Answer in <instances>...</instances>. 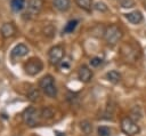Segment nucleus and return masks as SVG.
Returning <instances> with one entry per match:
<instances>
[{"label": "nucleus", "instance_id": "2", "mask_svg": "<svg viewBox=\"0 0 146 136\" xmlns=\"http://www.w3.org/2000/svg\"><path fill=\"white\" fill-rule=\"evenodd\" d=\"M123 37V32L122 30L115 25V24H111L108 26H106V29L104 30V38L105 41L107 42V45L110 46H114L116 45Z\"/></svg>", "mask_w": 146, "mask_h": 136}, {"label": "nucleus", "instance_id": "20", "mask_svg": "<svg viewBox=\"0 0 146 136\" xmlns=\"http://www.w3.org/2000/svg\"><path fill=\"white\" fill-rule=\"evenodd\" d=\"M98 135L99 136H110L111 135V128L106 126H100L98 128Z\"/></svg>", "mask_w": 146, "mask_h": 136}, {"label": "nucleus", "instance_id": "6", "mask_svg": "<svg viewBox=\"0 0 146 136\" xmlns=\"http://www.w3.org/2000/svg\"><path fill=\"white\" fill-rule=\"evenodd\" d=\"M48 58L51 65H58L64 58V48L59 45L51 47L48 51Z\"/></svg>", "mask_w": 146, "mask_h": 136}, {"label": "nucleus", "instance_id": "13", "mask_svg": "<svg viewBox=\"0 0 146 136\" xmlns=\"http://www.w3.org/2000/svg\"><path fill=\"white\" fill-rule=\"evenodd\" d=\"M54 6L59 11H66L70 8V0H54Z\"/></svg>", "mask_w": 146, "mask_h": 136}, {"label": "nucleus", "instance_id": "23", "mask_svg": "<svg viewBox=\"0 0 146 136\" xmlns=\"http://www.w3.org/2000/svg\"><path fill=\"white\" fill-rule=\"evenodd\" d=\"M100 64H102V59H100L99 57H94V58L90 59V65L94 66V67H97V66H99Z\"/></svg>", "mask_w": 146, "mask_h": 136}, {"label": "nucleus", "instance_id": "25", "mask_svg": "<svg viewBox=\"0 0 146 136\" xmlns=\"http://www.w3.org/2000/svg\"><path fill=\"white\" fill-rule=\"evenodd\" d=\"M55 134H56V136H65L64 134H62V133H59V131H56Z\"/></svg>", "mask_w": 146, "mask_h": 136}, {"label": "nucleus", "instance_id": "14", "mask_svg": "<svg viewBox=\"0 0 146 136\" xmlns=\"http://www.w3.org/2000/svg\"><path fill=\"white\" fill-rule=\"evenodd\" d=\"M10 7H11V9L14 11L18 13V11H21V10L24 9V7H25V0H11L10 1Z\"/></svg>", "mask_w": 146, "mask_h": 136}, {"label": "nucleus", "instance_id": "5", "mask_svg": "<svg viewBox=\"0 0 146 136\" xmlns=\"http://www.w3.org/2000/svg\"><path fill=\"white\" fill-rule=\"evenodd\" d=\"M42 69H43V63L38 57H32L24 64V70L29 75H36L38 73L41 72Z\"/></svg>", "mask_w": 146, "mask_h": 136}, {"label": "nucleus", "instance_id": "10", "mask_svg": "<svg viewBox=\"0 0 146 136\" xmlns=\"http://www.w3.org/2000/svg\"><path fill=\"white\" fill-rule=\"evenodd\" d=\"M0 33L5 39L11 38L16 34V27L13 23H3L0 29Z\"/></svg>", "mask_w": 146, "mask_h": 136}, {"label": "nucleus", "instance_id": "16", "mask_svg": "<svg viewBox=\"0 0 146 136\" xmlns=\"http://www.w3.org/2000/svg\"><path fill=\"white\" fill-rule=\"evenodd\" d=\"M27 98H29L31 102H36V101H39V98H40V93H39V90L35 89V88H31V89L27 91Z\"/></svg>", "mask_w": 146, "mask_h": 136}, {"label": "nucleus", "instance_id": "21", "mask_svg": "<svg viewBox=\"0 0 146 136\" xmlns=\"http://www.w3.org/2000/svg\"><path fill=\"white\" fill-rule=\"evenodd\" d=\"M70 63H71V61H70V58L68 57H64L62 61H60V69L62 70H67V69H70ZM58 64V65H59Z\"/></svg>", "mask_w": 146, "mask_h": 136}, {"label": "nucleus", "instance_id": "7", "mask_svg": "<svg viewBox=\"0 0 146 136\" xmlns=\"http://www.w3.org/2000/svg\"><path fill=\"white\" fill-rule=\"evenodd\" d=\"M27 53H29L27 46L24 45V43H18V45H16V46L11 49V51H10V58H11L13 61H16V59L22 58V57H24L25 55H27Z\"/></svg>", "mask_w": 146, "mask_h": 136}, {"label": "nucleus", "instance_id": "18", "mask_svg": "<svg viewBox=\"0 0 146 136\" xmlns=\"http://www.w3.org/2000/svg\"><path fill=\"white\" fill-rule=\"evenodd\" d=\"M94 8H95L97 11H100V13H105V11L108 10V7H107L106 3L103 2V1H97V2L94 5Z\"/></svg>", "mask_w": 146, "mask_h": 136}, {"label": "nucleus", "instance_id": "3", "mask_svg": "<svg viewBox=\"0 0 146 136\" xmlns=\"http://www.w3.org/2000/svg\"><path fill=\"white\" fill-rule=\"evenodd\" d=\"M40 118H41V114H40V111H38L35 107L33 106H30L27 109L24 110L23 114H22V119H23V122L27 126V127H36L39 123H40Z\"/></svg>", "mask_w": 146, "mask_h": 136}, {"label": "nucleus", "instance_id": "8", "mask_svg": "<svg viewBox=\"0 0 146 136\" xmlns=\"http://www.w3.org/2000/svg\"><path fill=\"white\" fill-rule=\"evenodd\" d=\"M78 78L80 81L88 83L92 79V71L87 66V65H81L78 70Z\"/></svg>", "mask_w": 146, "mask_h": 136}, {"label": "nucleus", "instance_id": "9", "mask_svg": "<svg viewBox=\"0 0 146 136\" xmlns=\"http://www.w3.org/2000/svg\"><path fill=\"white\" fill-rule=\"evenodd\" d=\"M42 8V0H29L27 2V13L26 15H38Z\"/></svg>", "mask_w": 146, "mask_h": 136}, {"label": "nucleus", "instance_id": "15", "mask_svg": "<svg viewBox=\"0 0 146 136\" xmlns=\"http://www.w3.org/2000/svg\"><path fill=\"white\" fill-rule=\"evenodd\" d=\"M78 23H79L78 19H72V21H70V22L65 25L63 32H64V33H72V32L75 30V27L78 26Z\"/></svg>", "mask_w": 146, "mask_h": 136}, {"label": "nucleus", "instance_id": "22", "mask_svg": "<svg viewBox=\"0 0 146 136\" xmlns=\"http://www.w3.org/2000/svg\"><path fill=\"white\" fill-rule=\"evenodd\" d=\"M133 1L132 0H121V7L123 8H131L133 7Z\"/></svg>", "mask_w": 146, "mask_h": 136}, {"label": "nucleus", "instance_id": "4", "mask_svg": "<svg viewBox=\"0 0 146 136\" xmlns=\"http://www.w3.org/2000/svg\"><path fill=\"white\" fill-rule=\"evenodd\" d=\"M120 127H121V130L127 136H135V135L139 134V131H140V128L137 125V122L132 118H130V117L122 118L121 123H120Z\"/></svg>", "mask_w": 146, "mask_h": 136}, {"label": "nucleus", "instance_id": "17", "mask_svg": "<svg viewBox=\"0 0 146 136\" xmlns=\"http://www.w3.org/2000/svg\"><path fill=\"white\" fill-rule=\"evenodd\" d=\"M76 5L82 8L83 10H87L89 11L91 9V3H92V0H75Z\"/></svg>", "mask_w": 146, "mask_h": 136}, {"label": "nucleus", "instance_id": "11", "mask_svg": "<svg viewBox=\"0 0 146 136\" xmlns=\"http://www.w3.org/2000/svg\"><path fill=\"white\" fill-rule=\"evenodd\" d=\"M125 18L131 23V24H139L143 22V14L140 11H131V13H128L124 15Z\"/></svg>", "mask_w": 146, "mask_h": 136}, {"label": "nucleus", "instance_id": "1", "mask_svg": "<svg viewBox=\"0 0 146 136\" xmlns=\"http://www.w3.org/2000/svg\"><path fill=\"white\" fill-rule=\"evenodd\" d=\"M39 88L46 96H48L50 98H55L57 96V88L55 85V80H54L52 75H50V74H47L40 79Z\"/></svg>", "mask_w": 146, "mask_h": 136}, {"label": "nucleus", "instance_id": "24", "mask_svg": "<svg viewBox=\"0 0 146 136\" xmlns=\"http://www.w3.org/2000/svg\"><path fill=\"white\" fill-rule=\"evenodd\" d=\"M40 114H41V118H51L52 117V112L49 109H43L40 112Z\"/></svg>", "mask_w": 146, "mask_h": 136}, {"label": "nucleus", "instance_id": "19", "mask_svg": "<svg viewBox=\"0 0 146 136\" xmlns=\"http://www.w3.org/2000/svg\"><path fill=\"white\" fill-rule=\"evenodd\" d=\"M81 129H82V131L83 133H86V134H90L91 133V130H92V125L89 122V121H82L81 122Z\"/></svg>", "mask_w": 146, "mask_h": 136}, {"label": "nucleus", "instance_id": "12", "mask_svg": "<svg viewBox=\"0 0 146 136\" xmlns=\"http://www.w3.org/2000/svg\"><path fill=\"white\" fill-rule=\"evenodd\" d=\"M106 79L112 83H119L121 81V74L116 70H112L106 73Z\"/></svg>", "mask_w": 146, "mask_h": 136}]
</instances>
